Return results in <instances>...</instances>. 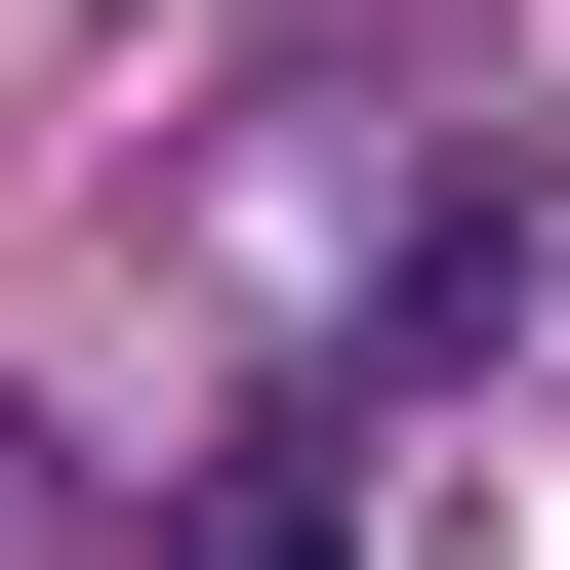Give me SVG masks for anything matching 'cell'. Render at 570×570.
<instances>
[{
    "mask_svg": "<svg viewBox=\"0 0 570 570\" xmlns=\"http://www.w3.org/2000/svg\"><path fill=\"white\" fill-rule=\"evenodd\" d=\"M489 326H530V164H449V204H407V285H367V367H489Z\"/></svg>",
    "mask_w": 570,
    "mask_h": 570,
    "instance_id": "obj_1",
    "label": "cell"
},
{
    "mask_svg": "<svg viewBox=\"0 0 570 570\" xmlns=\"http://www.w3.org/2000/svg\"><path fill=\"white\" fill-rule=\"evenodd\" d=\"M204 570H326V407H245V449H204Z\"/></svg>",
    "mask_w": 570,
    "mask_h": 570,
    "instance_id": "obj_2",
    "label": "cell"
}]
</instances>
